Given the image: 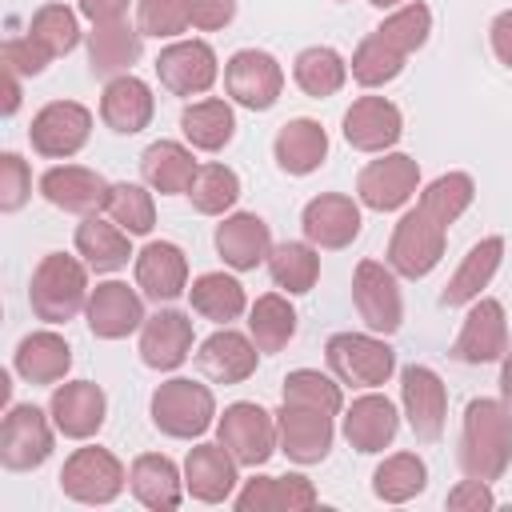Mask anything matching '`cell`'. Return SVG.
<instances>
[{
  "label": "cell",
  "mask_w": 512,
  "mask_h": 512,
  "mask_svg": "<svg viewBox=\"0 0 512 512\" xmlns=\"http://www.w3.org/2000/svg\"><path fill=\"white\" fill-rule=\"evenodd\" d=\"M512 464V408L504 400H468L460 424V468L472 480H500Z\"/></svg>",
  "instance_id": "1"
},
{
  "label": "cell",
  "mask_w": 512,
  "mask_h": 512,
  "mask_svg": "<svg viewBox=\"0 0 512 512\" xmlns=\"http://www.w3.org/2000/svg\"><path fill=\"white\" fill-rule=\"evenodd\" d=\"M28 300H32V312L48 324L72 320L88 304V264H80L68 252H48L32 272Z\"/></svg>",
  "instance_id": "2"
},
{
  "label": "cell",
  "mask_w": 512,
  "mask_h": 512,
  "mask_svg": "<svg viewBox=\"0 0 512 512\" xmlns=\"http://www.w3.org/2000/svg\"><path fill=\"white\" fill-rule=\"evenodd\" d=\"M216 416V400L208 384L172 376L152 392V424L172 440H196L208 432Z\"/></svg>",
  "instance_id": "3"
},
{
  "label": "cell",
  "mask_w": 512,
  "mask_h": 512,
  "mask_svg": "<svg viewBox=\"0 0 512 512\" xmlns=\"http://www.w3.org/2000/svg\"><path fill=\"white\" fill-rule=\"evenodd\" d=\"M324 356H328V368L336 372V380L352 384V388H380L396 372V352L380 336H368V332L328 336Z\"/></svg>",
  "instance_id": "4"
},
{
  "label": "cell",
  "mask_w": 512,
  "mask_h": 512,
  "mask_svg": "<svg viewBox=\"0 0 512 512\" xmlns=\"http://www.w3.org/2000/svg\"><path fill=\"white\" fill-rule=\"evenodd\" d=\"M444 240H448V228L440 220H432L420 204L408 208L400 216V224L392 228V240H388V268L396 276H408V280H420L428 276L440 256H444Z\"/></svg>",
  "instance_id": "5"
},
{
  "label": "cell",
  "mask_w": 512,
  "mask_h": 512,
  "mask_svg": "<svg viewBox=\"0 0 512 512\" xmlns=\"http://www.w3.org/2000/svg\"><path fill=\"white\" fill-rule=\"evenodd\" d=\"M216 440L232 452L236 464L244 468H260L268 464V456L280 448L276 440V416L264 412L252 400H236L224 408V416L216 420Z\"/></svg>",
  "instance_id": "6"
},
{
  "label": "cell",
  "mask_w": 512,
  "mask_h": 512,
  "mask_svg": "<svg viewBox=\"0 0 512 512\" xmlns=\"http://www.w3.org/2000/svg\"><path fill=\"white\" fill-rule=\"evenodd\" d=\"M128 484L124 464L108 448H76L60 468V488L76 504H112Z\"/></svg>",
  "instance_id": "7"
},
{
  "label": "cell",
  "mask_w": 512,
  "mask_h": 512,
  "mask_svg": "<svg viewBox=\"0 0 512 512\" xmlns=\"http://www.w3.org/2000/svg\"><path fill=\"white\" fill-rule=\"evenodd\" d=\"M420 188V164L404 152H384L380 160L364 164L356 176V196L372 212H396L404 208Z\"/></svg>",
  "instance_id": "8"
},
{
  "label": "cell",
  "mask_w": 512,
  "mask_h": 512,
  "mask_svg": "<svg viewBox=\"0 0 512 512\" xmlns=\"http://www.w3.org/2000/svg\"><path fill=\"white\" fill-rule=\"evenodd\" d=\"M352 304L360 312V320L380 332V336H392L404 320V300H400V284H396V272L384 268L380 260H360L356 272H352Z\"/></svg>",
  "instance_id": "9"
},
{
  "label": "cell",
  "mask_w": 512,
  "mask_h": 512,
  "mask_svg": "<svg viewBox=\"0 0 512 512\" xmlns=\"http://www.w3.org/2000/svg\"><path fill=\"white\" fill-rule=\"evenodd\" d=\"M224 88L236 104H244L252 112H268L280 100L284 68L276 64V56H268L260 48H240L224 64Z\"/></svg>",
  "instance_id": "10"
},
{
  "label": "cell",
  "mask_w": 512,
  "mask_h": 512,
  "mask_svg": "<svg viewBox=\"0 0 512 512\" xmlns=\"http://www.w3.org/2000/svg\"><path fill=\"white\" fill-rule=\"evenodd\" d=\"M48 416L36 404L8 408V416L0 424V464L4 468L28 472V468H40L52 456V428L56 424H48Z\"/></svg>",
  "instance_id": "11"
},
{
  "label": "cell",
  "mask_w": 512,
  "mask_h": 512,
  "mask_svg": "<svg viewBox=\"0 0 512 512\" xmlns=\"http://www.w3.org/2000/svg\"><path fill=\"white\" fill-rule=\"evenodd\" d=\"M88 132H92V112L84 104H76V100H52V104H44L32 116L28 140H32V148L40 156L68 160V156H76L88 144Z\"/></svg>",
  "instance_id": "12"
},
{
  "label": "cell",
  "mask_w": 512,
  "mask_h": 512,
  "mask_svg": "<svg viewBox=\"0 0 512 512\" xmlns=\"http://www.w3.org/2000/svg\"><path fill=\"white\" fill-rule=\"evenodd\" d=\"M400 404H404V416H408V428L416 432V440L432 444L444 436L448 392H444V380L428 364H408L400 372Z\"/></svg>",
  "instance_id": "13"
},
{
  "label": "cell",
  "mask_w": 512,
  "mask_h": 512,
  "mask_svg": "<svg viewBox=\"0 0 512 512\" xmlns=\"http://www.w3.org/2000/svg\"><path fill=\"white\" fill-rule=\"evenodd\" d=\"M504 352H508L504 304L492 296H476L452 340V356L460 364H492V360H504Z\"/></svg>",
  "instance_id": "14"
},
{
  "label": "cell",
  "mask_w": 512,
  "mask_h": 512,
  "mask_svg": "<svg viewBox=\"0 0 512 512\" xmlns=\"http://www.w3.org/2000/svg\"><path fill=\"white\" fill-rule=\"evenodd\" d=\"M216 52L204 40H176L156 56V76L172 96H200L216 84Z\"/></svg>",
  "instance_id": "15"
},
{
  "label": "cell",
  "mask_w": 512,
  "mask_h": 512,
  "mask_svg": "<svg viewBox=\"0 0 512 512\" xmlns=\"http://www.w3.org/2000/svg\"><path fill=\"white\" fill-rule=\"evenodd\" d=\"M276 440L280 452L296 464H320L332 448V416L304 404H280L276 412Z\"/></svg>",
  "instance_id": "16"
},
{
  "label": "cell",
  "mask_w": 512,
  "mask_h": 512,
  "mask_svg": "<svg viewBox=\"0 0 512 512\" xmlns=\"http://www.w3.org/2000/svg\"><path fill=\"white\" fill-rule=\"evenodd\" d=\"M304 240L316 248H348L360 236V204L340 192H320L300 212Z\"/></svg>",
  "instance_id": "17"
},
{
  "label": "cell",
  "mask_w": 512,
  "mask_h": 512,
  "mask_svg": "<svg viewBox=\"0 0 512 512\" xmlns=\"http://www.w3.org/2000/svg\"><path fill=\"white\" fill-rule=\"evenodd\" d=\"M108 192H112V184L100 172L80 168V164H56L40 176V196L76 216H96L108 204Z\"/></svg>",
  "instance_id": "18"
},
{
  "label": "cell",
  "mask_w": 512,
  "mask_h": 512,
  "mask_svg": "<svg viewBox=\"0 0 512 512\" xmlns=\"http://www.w3.org/2000/svg\"><path fill=\"white\" fill-rule=\"evenodd\" d=\"M48 412H52V424H56L60 436L88 440V436L100 432L104 412H108V400H104L100 384H92V380H68V384H60L52 392Z\"/></svg>",
  "instance_id": "19"
},
{
  "label": "cell",
  "mask_w": 512,
  "mask_h": 512,
  "mask_svg": "<svg viewBox=\"0 0 512 512\" xmlns=\"http://www.w3.org/2000/svg\"><path fill=\"white\" fill-rule=\"evenodd\" d=\"M404 132V116L384 96H360L344 112V140L356 152H388Z\"/></svg>",
  "instance_id": "20"
},
{
  "label": "cell",
  "mask_w": 512,
  "mask_h": 512,
  "mask_svg": "<svg viewBox=\"0 0 512 512\" xmlns=\"http://www.w3.org/2000/svg\"><path fill=\"white\" fill-rule=\"evenodd\" d=\"M84 312H88L92 336H100V340H124L128 332H136V328L148 320L140 296H136L128 284H120V280L96 284V288L88 292Z\"/></svg>",
  "instance_id": "21"
},
{
  "label": "cell",
  "mask_w": 512,
  "mask_h": 512,
  "mask_svg": "<svg viewBox=\"0 0 512 512\" xmlns=\"http://www.w3.org/2000/svg\"><path fill=\"white\" fill-rule=\"evenodd\" d=\"M136 288L156 304H172L188 288V256L172 240L144 244L136 252Z\"/></svg>",
  "instance_id": "22"
},
{
  "label": "cell",
  "mask_w": 512,
  "mask_h": 512,
  "mask_svg": "<svg viewBox=\"0 0 512 512\" xmlns=\"http://www.w3.org/2000/svg\"><path fill=\"white\" fill-rule=\"evenodd\" d=\"M192 352V320L176 308H160L140 324V360L156 372H172Z\"/></svg>",
  "instance_id": "23"
},
{
  "label": "cell",
  "mask_w": 512,
  "mask_h": 512,
  "mask_svg": "<svg viewBox=\"0 0 512 512\" xmlns=\"http://www.w3.org/2000/svg\"><path fill=\"white\" fill-rule=\"evenodd\" d=\"M184 488L192 500L200 504H224L236 488V460L232 452L216 440V444H196L184 456Z\"/></svg>",
  "instance_id": "24"
},
{
  "label": "cell",
  "mask_w": 512,
  "mask_h": 512,
  "mask_svg": "<svg viewBox=\"0 0 512 512\" xmlns=\"http://www.w3.org/2000/svg\"><path fill=\"white\" fill-rule=\"evenodd\" d=\"M216 252L224 256L228 268L252 272L272 256V232L256 212H232L216 224Z\"/></svg>",
  "instance_id": "25"
},
{
  "label": "cell",
  "mask_w": 512,
  "mask_h": 512,
  "mask_svg": "<svg viewBox=\"0 0 512 512\" xmlns=\"http://www.w3.org/2000/svg\"><path fill=\"white\" fill-rule=\"evenodd\" d=\"M256 360H260V348L252 344V336L232 332L228 324L220 332H212L200 344V352H196L200 372L208 380H216V384H240V380H248L256 372Z\"/></svg>",
  "instance_id": "26"
},
{
  "label": "cell",
  "mask_w": 512,
  "mask_h": 512,
  "mask_svg": "<svg viewBox=\"0 0 512 512\" xmlns=\"http://www.w3.org/2000/svg\"><path fill=\"white\" fill-rule=\"evenodd\" d=\"M140 28H132L128 20H108V24H92L88 32V68L92 76L116 80L128 76L132 64L140 60Z\"/></svg>",
  "instance_id": "27"
},
{
  "label": "cell",
  "mask_w": 512,
  "mask_h": 512,
  "mask_svg": "<svg viewBox=\"0 0 512 512\" xmlns=\"http://www.w3.org/2000/svg\"><path fill=\"white\" fill-rule=\"evenodd\" d=\"M396 428H400L396 404L380 392H368V396L352 400V408L344 412V440L356 452H384L396 440Z\"/></svg>",
  "instance_id": "28"
},
{
  "label": "cell",
  "mask_w": 512,
  "mask_h": 512,
  "mask_svg": "<svg viewBox=\"0 0 512 512\" xmlns=\"http://www.w3.org/2000/svg\"><path fill=\"white\" fill-rule=\"evenodd\" d=\"M128 488H132V496H136L144 508H152V512H172V508H180V500H184V492H188L180 468H176L168 456H160V452H144V456L132 460V468H128Z\"/></svg>",
  "instance_id": "29"
},
{
  "label": "cell",
  "mask_w": 512,
  "mask_h": 512,
  "mask_svg": "<svg viewBox=\"0 0 512 512\" xmlns=\"http://www.w3.org/2000/svg\"><path fill=\"white\" fill-rule=\"evenodd\" d=\"M156 112V100H152V88L140 80V76H116L104 84V96H100V120L120 132V136H132L140 128H148Z\"/></svg>",
  "instance_id": "30"
},
{
  "label": "cell",
  "mask_w": 512,
  "mask_h": 512,
  "mask_svg": "<svg viewBox=\"0 0 512 512\" xmlns=\"http://www.w3.org/2000/svg\"><path fill=\"white\" fill-rule=\"evenodd\" d=\"M272 156H276L280 172H288V176H308V172H316V168L324 164V156H328V132H324L316 120L296 116V120L280 124V132H276V140H272Z\"/></svg>",
  "instance_id": "31"
},
{
  "label": "cell",
  "mask_w": 512,
  "mask_h": 512,
  "mask_svg": "<svg viewBox=\"0 0 512 512\" xmlns=\"http://www.w3.org/2000/svg\"><path fill=\"white\" fill-rule=\"evenodd\" d=\"M500 260H504V236H484L480 244H472V248H468V256L460 260V268L452 272V280L444 284L440 304H444V308L472 304V300L492 284V276H496Z\"/></svg>",
  "instance_id": "32"
},
{
  "label": "cell",
  "mask_w": 512,
  "mask_h": 512,
  "mask_svg": "<svg viewBox=\"0 0 512 512\" xmlns=\"http://www.w3.org/2000/svg\"><path fill=\"white\" fill-rule=\"evenodd\" d=\"M196 160H192V148L176 144V140H156L144 148L140 156V176L152 192H164V196H188L192 180H196Z\"/></svg>",
  "instance_id": "33"
},
{
  "label": "cell",
  "mask_w": 512,
  "mask_h": 512,
  "mask_svg": "<svg viewBox=\"0 0 512 512\" xmlns=\"http://www.w3.org/2000/svg\"><path fill=\"white\" fill-rule=\"evenodd\" d=\"M12 368H16L28 384H56V380H64L68 368H72V348H68V340H64L60 332L44 328V332H32V336H24V340L16 344Z\"/></svg>",
  "instance_id": "34"
},
{
  "label": "cell",
  "mask_w": 512,
  "mask_h": 512,
  "mask_svg": "<svg viewBox=\"0 0 512 512\" xmlns=\"http://www.w3.org/2000/svg\"><path fill=\"white\" fill-rule=\"evenodd\" d=\"M316 504V488L304 476H252L236 496L240 512H300Z\"/></svg>",
  "instance_id": "35"
},
{
  "label": "cell",
  "mask_w": 512,
  "mask_h": 512,
  "mask_svg": "<svg viewBox=\"0 0 512 512\" xmlns=\"http://www.w3.org/2000/svg\"><path fill=\"white\" fill-rule=\"evenodd\" d=\"M76 252L84 256V264L92 272H120L132 256L128 248V232L116 220H100V216H84L76 228Z\"/></svg>",
  "instance_id": "36"
},
{
  "label": "cell",
  "mask_w": 512,
  "mask_h": 512,
  "mask_svg": "<svg viewBox=\"0 0 512 512\" xmlns=\"http://www.w3.org/2000/svg\"><path fill=\"white\" fill-rule=\"evenodd\" d=\"M180 132L192 148L200 152H220L232 136H236V116H232V104L220 100V96H208V100H196L180 112Z\"/></svg>",
  "instance_id": "37"
},
{
  "label": "cell",
  "mask_w": 512,
  "mask_h": 512,
  "mask_svg": "<svg viewBox=\"0 0 512 512\" xmlns=\"http://www.w3.org/2000/svg\"><path fill=\"white\" fill-rule=\"evenodd\" d=\"M292 76H296V84H300L304 96L324 100V96H336V92L344 88V80H348V64H344V56H340L336 48H328V44H312V48H304V52L296 56Z\"/></svg>",
  "instance_id": "38"
},
{
  "label": "cell",
  "mask_w": 512,
  "mask_h": 512,
  "mask_svg": "<svg viewBox=\"0 0 512 512\" xmlns=\"http://www.w3.org/2000/svg\"><path fill=\"white\" fill-rule=\"evenodd\" d=\"M188 304H192V312H200L204 320L228 324V320H236V316L248 308V296H244L240 280H232V276H224V272H204V276L192 280Z\"/></svg>",
  "instance_id": "39"
},
{
  "label": "cell",
  "mask_w": 512,
  "mask_h": 512,
  "mask_svg": "<svg viewBox=\"0 0 512 512\" xmlns=\"http://www.w3.org/2000/svg\"><path fill=\"white\" fill-rule=\"evenodd\" d=\"M248 336L260 352H280L296 336V308L280 292H264L248 308Z\"/></svg>",
  "instance_id": "40"
},
{
  "label": "cell",
  "mask_w": 512,
  "mask_h": 512,
  "mask_svg": "<svg viewBox=\"0 0 512 512\" xmlns=\"http://www.w3.org/2000/svg\"><path fill=\"white\" fill-rule=\"evenodd\" d=\"M268 272H272L276 288H284L288 296L312 292V284H316V276H320L316 244H304V240H284V244H276L272 256H268Z\"/></svg>",
  "instance_id": "41"
},
{
  "label": "cell",
  "mask_w": 512,
  "mask_h": 512,
  "mask_svg": "<svg viewBox=\"0 0 512 512\" xmlns=\"http://www.w3.org/2000/svg\"><path fill=\"white\" fill-rule=\"evenodd\" d=\"M424 484H428V468H424V460L416 452H396L372 472V492L384 504H404V500L420 496Z\"/></svg>",
  "instance_id": "42"
},
{
  "label": "cell",
  "mask_w": 512,
  "mask_h": 512,
  "mask_svg": "<svg viewBox=\"0 0 512 512\" xmlns=\"http://www.w3.org/2000/svg\"><path fill=\"white\" fill-rule=\"evenodd\" d=\"M476 200V184H472V176L468 172H444V176H436L424 192H420V208L432 216V220H440L444 228L452 224V220H460L464 212H468V204Z\"/></svg>",
  "instance_id": "43"
},
{
  "label": "cell",
  "mask_w": 512,
  "mask_h": 512,
  "mask_svg": "<svg viewBox=\"0 0 512 512\" xmlns=\"http://www.w3.org/2000/svg\"><path fill=\"white\" fill-rule=\"evenodd\" d=\"M404 52H396L384 36H376V32H368L360 44H356V52H352V80L356 84H364V88H380V84H388V80H396L400 72H404Z\"/></svg>",
  "instance_id": "44"
},
{
  "label": "cell",
  "mask_w": 512,
  "mask_h": 512,
  "mask_svg": "<svg viewBox=\"0 0 512 512\" xmlns=\"http://www.w3.org/2000/svg\"><path fill=\"white\" fill-rule=\"evenodd\" d=\"M188 200L204 216H224L240 200V176L228 164H200L196 180L188 188Z\"/></svg>",
  "instance_id": "45"
},
{
  "label": "cell",
  "mask_w": 512,
  "mask_h": 512,
  "mask_svg": "<svg viewBox=\"0 0 512 512\" xmlns=\"http://www.w3.org/2000/svg\"><path fill=\"white\" fill-rule=\"evenodd\" d=\"M104 212H108V220H116L128 236H148V232H152V224H156L152 192H148V188H140V184H128V180L112 184Z\"/></svg>",
  "instance_id": "46"
},
{
  "label": "cell",
  "mask_w": 512,
  "mask_h": 512,
  "mask_svg": "<svg viewBox=\"0 0 512 512\" xmlns=\"http://www.w3.org/2000/svg\"><path fill=\"white\" fill-rule=\"evenodd\" d=\"M28 36H32L48 56H68V52L80 44L76 12H72V8H64V4H44V8H36V12H32Z\"/></svg>",
  "instance_id": "47"
},
{
  "label": "cell",
  "mask_w": 512,
  "mask_h": 512,
  "mask_svg": "<svg viewBox=\"0 0 512 512\" xmlns=\"http://www.w3.org/2000/svg\"><path fill=\"white\" fill-rule=\"evenodd\" d=\"M284 404H304V408H320L328 416H336L344 408V396H340V384L316 368H296L284 376V388H280Z\"/></svg>",
  "instance_id": "48"
},
{
  "label": "cell",
  "mask_w": 512,
  "mask_h": 512,
  "mask_svg": "<svg viewBox=\"0 0 512 512\" xmlns=\"http://www.w3.org/2000/svg\"><path fill=\"white\" fill-rule=\"evenodd\" d=\"M428 32H432V12L420 4V0H408L404 8H396L380 28H376V36H384L396 52H404V56H412L416 48H424L428 44Z\"/></svg>",
  "instance_id": "49"
},
{
  "label": "cell",
  "mask_w": 512,
  "mask_h": 512,
  "mask_svg": "<svg viewBox=\"0 0 512 512\" xmlns=\"http://www.w3.org/2000/svg\"><path fill=\"white\" fill-rule=\"evenodd\" d=\"M188 24H192L188 0H140V8H136V28L156 40H172Z\"/></svg>",
  "instance_id": "50"
},
{
  "label": "cell",
  "mask_w": 512,
  "mask_h": 512,
  "mask_svg": "<svg viewBox=\"0 0 512 512\" xmlns=\"http://www.w3.org/2000/svg\"><path fill=\"white\" fill-rule=\"evenodd\" d=\"M48 60H52V56H48L32 36H12V40H4V48H0L4 72H16V76H36V72L48 68Z\"/></svg>",
  "instance_id": "51"
},
{
  "label": "cell",
  "mask_w": 512,
  "mask_h": 512,
  "mask_svg": "<svg viewBox=\"0 0 512 512\" xmlns=\"http://www.w3.org/2000/svg\"><path fill=\"white\" fill-rule=\"evenodd\" d=\"M32 192V172L28 164L16 156V152H4L0 156V208L4 212H16Z\"/></svg>",
  "instance_id": "52"
},
{
  "label": "cell",
  "mask_w": 512,
  "mask_h": 512,
  "mask_svg": "<svg viewBox=\"0 0 512 512\" xmlns=\"http://www.w3.org/2000/svg\"><path fill=\"white\" fill-rule=\"evenodd\" d=\"M492 504H496V496H492L488 480H472V476H464V480L448 492V508H456V512H488Z\"/></svg>",
  "instance_id": "53"
},
{
  "label": "cell",
  "mask_w": 512,
  "mask_h": 512,
  "mask_svg": "<svg viewBox=\"0 0 512 512\" xmlns=\"http://www.w3.org/2000/svg\"><path fill=\"white\" fill-rule=\"evenodd\" d=\"M188 12H192V28H200V32H216V28L232 24V16H236V0H188Z\"/></svg>",
  "instance_id": "54"
},
{
  "label": "cell",
  "mask_w": 512,
  "mask_h": 512,
  "mask_svg": "<svg viewBox=\"0 0 512 512\" xmlns=\"http://www.w3.org/2000/svg\"><path fill=\"white\" fill-rule=\"evenodd\" d=\"M488 40H492V52L504 68H512V8H504L492 24H488Z\"/></svg>",
  "instance_id": "55"
},
{
  "label": "cell",
  "mask_w": 512,
  "mask_h": 512,
  "mask_svg": "<svg viewBox=\"0 0 512 512\" xmlns=\"http://www.w3.org/2000/svg\"><path fill=\"white\" fill-rule=\"evenodd\" d=\"M128 0H80V16H88L92 24H108V20H124Z\"/></svg>",
  "instance_id": "56"
},
{
  "label": "cell",
  "mask_w": 512,
  "mask_h": 512,
  "mask_svg": "<svg viewBox=\"0 0 512 512\" xmlns=\"http://www.w3.org/2000/svg\"><path fill=\"white\" fill-rule=\"evenodd\" d=\"M20 108V76L4 72V116H12Z\"/></svg>",
  "instance_id": "57"
},
{
  "label": "cell",
  "mask_w": 512,
  "mask_h": 512,
  "mask_svg": "<svg viewBox=\"0 0 512 512\" xmlns=\"http://www.w3.org/2000/svg\"><path fill=\"white\" fill-rule=\"evenodd\" d=\"M500 396L512 408V352H504V360H500Z\"/></svg>",
  "instance_id": "58"
},
{
  "label": "cell",
  "mask_w": 512,
  "mask_h": 512,
  "mask_svg": "<svg viewBox=\"0 0 512 512\" xmlns=\"http://www.w3.org/2000/svg\"><path fill=\"white\" fill-rule=\"evenodd\" d=\"M368 4H376V8H396V4H408V0H368Z\"/></svg>",
  "instance_id": "59"
}]
</instances>
